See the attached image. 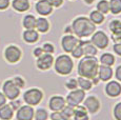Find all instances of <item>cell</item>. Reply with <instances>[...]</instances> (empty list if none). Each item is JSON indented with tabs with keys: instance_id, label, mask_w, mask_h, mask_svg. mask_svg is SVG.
I'll return each instance as SVG.
<instances>
[{
	"instance_id": "6da1fadb",
	"label": "cell",
	"mask_w": 121,
	"mask_h": 120,
	"mask_svg": "<svg viewBox=\"0 0 121 120\" xmlns=\"http://www.w3.org/2000/svg\"><path fill=\"white\" fill-rule=\"evenodd\" d=\"M98 59L95 56H84L78 63V74L79 76L88 78L92 80L98 75Z\"/></svg>"
},
{
	"instance_id": "7a4b0ae2",
	"label": "cell",
	"mask_w": 121,
	"mask_h": 120,
	"mask_svg": "<svg viewBox=\"0 0 121 120\" xmlns=\"http://www.w3.org/2000/svg\"><path fill=\"white\" fill-rule=\"evenodd\" d=\"M95 25L96 24L93 23L90 18L80 16L76 18L72 23V32L78 38H85V37L93 35V33L96 30Z\"/></svg>"
},
{
	"instance_id": "3957f363",
	"label": "cell",
	"mask_w": 121,
	"mask_h": 120,
	"mask_svg": "<svg viewBox=\"0 0 121 120\" xmlns=\"http://www.w3.org/2000/svg\"><path fill=\"white\" fill-rule=\"evenodd\" d=\"M54 69L59 75H69L73 72L74 61L69 55H60L54 60Z\"/></svg>"
},
{
	"instance_id": "277c9868",
	"label": "cell",
	"mask_w": 121,
	"mask_h": 120,
	"mask_svg": "<svg viewBox=\"0 0 121 120\" xmlns=\"http://www.w3.org/2000/svg\"><path fill=\"white\" fill-rule=\"evenodd\" d=\"M42 98L43 93L39 89H30L23 95V100L25 101V103H27L29 105H32V107L39 104L42 100Z\"/></svg>"
},
{
	"instance_id": "5b68a950",
	"label": "cell",
	"mask_w": 121,
	"mask_h": 120,
	"mask_svg": "<svg viewBox=\"0 0 121 120\" xmlns=\"http://www.w3.org/2000/svg\"><path fill=\"white\" fill-rule=\"evenodd\" d=\"M85 98V91L81 89H75L72 90L71 93L66 96V104L71 105L73 107H76L77 105H80L81 102Z\"/></svg>"
},
{
	"instance_id": "8992f818",
	"label": "cell",
	"mask_w": 121,
	"mask_h": 120,
	"mask_svg": "<svg viewBox=\"0 0 121 120\" xmlns=\"http://www.w3.org/2000/svg\"><path fill=\"white\" fill-rule=\"evenodd\" d=\"M2 90H3V94L5 95V97L10 100H15L20 95V89L14 83L13 80H6L3 83Z\"/></svg>"
},
{
	"instance_id": "52a82bcc",
	"label": "cell",
	"mask_w": 121,
	"mask_h": 120,
	"mask_svg": "<svg viewBox=\"0 0 121 120\" xmlns=\"http://www.w3.org/2000/svg\"><path fill=\"white\" fill-rule=\"evenodd\" d=\"M22 56L21 50L16 45H9L4 51V57H5L6 61L10 63H16L20 60Z\"/></svg>"
},
{
	"instance_id": "ba28073f",
	"label": "cell",
	"mask_w": 121,
	"mask_h": 120,
	"mask_svg": "<svg viewBox=\"0 0 121 120\" xmlns=\"http://www.w3.org/2000/svg\"><path fill=\"white\" fill-rule=\"evenodd\" d=\"M91 42L97 48L103 50V48L108 47V37L103 31H98L96 33H94V35L92 36Z\"/></svg>"
},
{
	"instance_id": "9c48e42d",
	"label": "cell",
	"mask_w": 121,
	"mask_h": 120,
	"mask_svg": "<svg viewBox=\"0 0 121 120\" xmlns=\"http://www.w3.org/2000/svg\"><path fill=\"white\" fill-rule=\"evenodd\" d=\"M78 43H79L78 37L76 35H73V34L64 35L61 39V47L63 48L64 52H66V53H71Z\"/></svg>"
},
{
	"instance_id": "30bf717a",
	"label": "cell",
	"mask_w": 121,
	"mask_h": 120,
	"mask_svg": "<svg viewBox=\"0 0 121 120\" xmlns=\"http://www.w3.org/2000/svg\"><path fill=\"white\" fill-rule=\"evenodd\" d=\"M53 63H54V57H53L52 54L43 53L42 55L37 57L36 65H37V68L41 71H46V70H48V69H51Z\"/></svg>"
},
{
	"instance_id": "8fae6325",
	"label": "cell",
	"mask_w": 121,
	"mask_h": 120,
	"mask_svg": "<svg viewBox=\"0 0 121 120\" xmlns=\"http://www.w3.org/2000/svg\"><path fill=\"white\" fill-rule=\"evenodd\" d=\"M34 114L35 111L33 110L32 105H23L17 110L16 118L18 120H32L34 118Z\"/></svg>"
},
{
	"instance_id": "7c38bea8",
	"label": "cell",
	"mask_w": 121,
	"mask_h": 120,
	"mask_svg": "<svg viewBox=\"0 0 121 120\" xmlns=\"http://www.w3.org/2000/svg\"><path fill=\"white\" fill-rule=\"evenodd\" d=\"M37 3L35 5L37 13L42 16L51 15L53 12V5L51 4L50 0H37Z\"/></svg>"
},
{
	"instance_id": "4fadbf2b",
	"label": "cell",
	"mask_w": 121,
	"mask_h": 120,
	"mask_svg": "<svg viewBox=\"0 0 121 120\" xmlns=\"http://www.w3.org/2000/svg\"><path fill=\"white\" fill-rule=\"evenodd\" d=\"M84 107L90 114H95L100 108V100L96 96H88L84 100Z\"/></svg>"
},
{
	"instance_id": "5bb4252c",
	"label": "cell",
	"mask_w": 121,
	"mask_h": 120,
	"mask_svg": "<svg viewBox=\"0 0 121 120\" xmlns=\"http://www.w3.org/2000/svg\"><path fill=\"white\" fill-rule=\"evenodd\" d=\"M65 104H66V101L62 96H53L50 99V101H48V107L53 112L61 111Z\"/></svg>"
},
{
	"instance_id": "9a60e30c",
	"label": "cell",
	"mask_w": 121,
	"mask_h": 120,
	"mask_svg": "<svg viewBox=\"0 0 121 120\" xmlns=\"http://www.w3.org/2000/svg\"><path fill=\"white\" fill-rule=\"evenodd\" d=\"M105 93L108 96L115 98L121 94V84L118 81H110L105 85Z\"/></svg>"
},
{
	"instance_id": "2e32d148",
	"label": "cell",
	"mask_w": 121,
	"mask_h": 120,
	"mask_svg": "<svg viewBox=\"0 0 121 120\" xmlns=\"http://www.w3.org/2000/svg\"><path fill=\"white\" fill-rule=\"evenodd\" d=\"M113 69L111 68V66L108 65H103V64H101V65H99L98 68V76H99V80H101V81H110L112 79V77H113Z\"/></svg>"
},
{
	"instance_id": "e0dca14e",
	"label": "cell",
	"mask_w": 121,
	"mask_h": 120,
	"mask_svg": "<svg viewBox=\"0 0 121 120\" xmlns=\"http://www.w3.org/2000/svg\"><path fill=\"white\" fill-rule=\"evenodd\" d=\"M23 40L27 43H35L39 40V33L35 29H29L25 30L22 34Z\"/></svg>"
},
{
	"instance_id": "ac0fdd59",
	"label": "cell",
	"mask_w": 121,
	"mask_h": 120,
	"mask_svg": "<svg viewBox=\"0 0 121 120\" xmlns=\"http://www.w3.org/2000/svg\"><path fill=\"white\" fill-rule=\"evenodd\" d=\"M79 43L81 44L82 47V50H83V56H96L97 52V47L93 44L92 42L90 41H79Z\"/></svg>"
},
{
	"instance_id": "d6986e66",
	"label": "cell",
	"mask_w": 121,
	"mask_h": 120,
	"mask_svg": "<svg viewBox=\"0 0 121 120\" xmlns=\"http://www.w3.org/2000/svg\"><path fill=\"white\" fill-rule=\"evenodd\" d=\"M12 6L15 11L22 13L29 11L30 8H31V4H30L29 0H13Z\"/></svg>"
},
{
	"instance_id": "ffe728a7",
	"label": "cell",
	"mask_w": 121,
	"mask_h": 120,
	"mask_svg": "<svg viewBox=\"0 0 121 120\" xmlns=\"http://www.w3.org/2000/svg\"><path fill=\"white\" fill-rule=\"evenodd\" d=\"M74 119L76 120H87L88 119V112L87 110L83 107L77 105L76 108L74 110V115H73Z\"/></svg>"
},
{
	"instance_id": "44dd1931",
	"label": "cell",
	"mask_w": 121,
	"mask_h": 120,
	"mask_svg": "<svg viewBox=\"0 0 121 120\" xmlns=\"http://www.w3.org/2000/svg\"><path fill=\"white\" fill-rule=\"evenodd\" d=\"M35 29H37V31L39 33H46L50 30V22L45 18L40 17L38 19H36V26H35Z\"/></svg>"
},
{
	"instance_id": "7402d4cb",
	"label": "cell",
	"mask_w": 121,
	"mask_h": 120,
	"mask_svg": "<svg viewBox=\"0 0 121 120\" xmlns=\"http://www.w3.org/2000/svg\"><path fill=\"white\" fill-rule=\"evenodd\" d=\"M14 114V110L13 107H11V104H3L2 107H0V118L4 119V120H8L11 119L13 117Z\"/></svg>"
},
{
	"instance_id": "603a6c76",
	"label": "cell",
	"mask_w": 121,
	"mask_h": 120,
	"mask_svg": "<svg viewBox=\"0 0 121 120\" xmlns=\"http://www.w3.org/2000/svg\"><path fill=\"white\" fill-rule=\"evenodd\" d=\"M100 63L103 64V65H108V66H112L115 64L116 62V59H115V56L111 53H104V54L101 55L99 59Z\"/></svg>"
},
{
	"instance_id": "cb8c5ba5",
	"label": "cell",
	"mask_w": 121,
	"mask_h": 120,
	"mask_svg": "<svg viewBox=\"0 0 121 120\" xmlns=\"http://www.w3.org/2000/svg\"><path fill=\"white\" fill-rule=\"evenodd\" d=\"M77 82H78V86L80 87L81 90H83V91H90V90H92V87H93L92 80L88 79V78L82 77V76H80V77L78 78Z\"/></svg>"
},
{
	"instance_id": "d4e9b609",
	"label": "cell",
	"mask_w": 121,
	"mask_h": 120,
	"mask_svg": "<svg viewBox=\"0 0 121 120\" xmlns=\"http://www.w3.org/2000/svg\"><path fill=\"white\" fill-rule=\"evenodd\" d=\"M23 27L25 30H29V29H35L36 26V18H35L34 15H26L24 18H23V21H22Z\"/></svg>"
},
{
	"instance_id": "484cf974",
	"label": "cell",
	"mask_w": 121,
	"mask_h": 120,
	"mask_svg": "<svg viewBox=\"0 0 121 120\" xmlns=\"http://www.w3.org/2000/svg\"><path fill=\"white\" fill-rule=\"evenodd\" d=\"M90 19L94 24H101L104 21V14L100 13L99 11H93L90 14Z\"/></svg>"
},
{
	"instance_id": "4316f807",
	"label": "cell",
	"mask_w": 121,
	"mask_h": 120,
	"mask_svg": "<svg viewBox=\"0 0 121 120\" xmlns=\"http://www.w3.org/2000/svg\"><path fill=\"white\" fill-rule=\"evenodd\" d=\"M110 12L114 15L121 13V0H110Z\"/></svg>"
},
{
	"instance_id": "83f0119b",
	"label": "cell",
	"mask_w": 121,
	"mask_h": 120,
	"mask_svg": "<svg viewBox=\"0 0 121 120\" xmlns=\"http://www.w3.org/2000/svg\"><path fill=\"white\" fill-rule=\"evenodd\" d=\"M97 11H99L102 14H108L110 12V3L108 0H100L97 3Z\"/></svg>"
},
{
	"instance_id": "f1b7e54d",
	"label": "cell",
	"mask_w": 121,
	"mask_h": 120,
	"mask_svg": "<svg viewBox=\"0 0 121 120\" xmlns=\"http://www.w3.org/2000/svg\"><path fill=\"white\" fill-rule=\"evenodd\" d=\"M60 112H61V114L63 115V117L65 120L69 119V118H72L74 115V107H71V105H69V104H65Z\"/></svg>"
},
{
	"instance_id": "f546056e",
	"label": "cell",
	"mask_w": 121,
	"mask_h": 120,
	"mask_svg": "<svg viewBox=\"0 0 121 120\" xmlns=\"http://www.w3.org/2000/svg\"><path fill=\"white\" fill-rule=\"evenodd\" d=\"M48 115L44 108H38L36 111V114H34V118H36L37 120H45L48 119Z\"/></svg>"
},
{
	"instance_id": "4dcf8cb0",
	"label": "cell",
	"mask_w": 121,
	"mask_h": 120,
	"mask_svg": "<svg viewBox=\"0 0 121 120\" xmlns=\"http://www.w3.org/2000/svg\"><path fill=\"white\" fill-rule=\"evenodd\" d=\"M110 30L112 33H118L121 32V21L118 19L113 20L110 23Z\"/></svg>"
},
{
	"instance_id": "1f68e13d",
	"label": "cell",
	"mask_w": 121,
	"mask_h": 120,
	"mask_svg": "<svg viewBox=\"0 0 121 120\" xmlns=\"http://www.w3.org/2000/svg\"><path fill=\"white\" fill-rule=\"evenodd\" d=\"M71 53H72V56H73L74 58H81V57L83 56V50H82V47H81L80 43H78Z\"/></svg>"
},
{
	"instance_id": "d6a6232c",
	"label": "cell",
	"mask_w": 121,
	"mask_h": 120,
	"mask_svg": "<svg viewBox=\"0 0 121 120\" xmlns=\"http://www.w3.org/2000/svg\"><path fill=\"white\" fill-rule=\"evenodd\" d=\"M65 86L69 90H71V91H72V90H75V89H77V87H78V82H77V80H76V79L71 78V79H69L66 81Z\"/></svg>"
},
{
	"instance_id": "836d02e7",
	"label": "cell",
	"mask_w": 121,
	"mask_h": 120,
	"mask_svg": "<svg viewBox=\"0 0 121 120\" xmlns=\"http://www.w3.org/2000/svg\"><path fill=\"white\" fill-rule=\"evenodd\" d=\"M114 117L117 120H121V102H118L114 107Z\"/></svg>"
},
{
	"instance_id": "e575fe53",
	"label": "cell",
	"mask_w": 121,
	"mask_h": 120,
	"mask_svg": "<svg viewBox=\"0 0 121 120\" xmlns=\"http://www.w3.org/2000/svg\"><path fill=\"white\" fill-rule=\"evenodd\" d=\"M42 50H43V52H44V53L53 54V53H54V51H55V47H54V45H53L52 43L46 42V43H44V44H43Z\"/></svg>"
},
{
	"instance_id": "d590c367",
	"label": "cell",
	"mask_w": 121,
	"mask_h": 120,
	"mask_svg": "<svg viewBox=\"0 0 121 120\" xmlns=\"http://www.w3.org/2000/svg\"><path fill=\"white\" fill-rule=\"evenodd\" d=\"M51 119L52 120H65L63 117V115L61 114V112L60 111H58V112H54L52 115H51Z\"/></svg>"
},
{
	"instance_id": "8d00e7d4",
	"label": "cell",
	"mask_w": 121,
	"mask_h": 120,
	"mask_svg": "<svg viewBox=\"0 0 121 120\" xmlns=\"http://www.w3.org/2000/svg\"><path fill=\"white\" fill-rule=\"evenodd\" d=\"M13 81H14V83H15L18 87H19V89H22V87H24V80H23L21 77H15L13 79Z\"/></svg>"
},
{
	"instance_id": "74e56055",
	"label": "cell",
	"mask_w": 121,
	"mask_h": 120,
	"mask_svg": "<svg viewBox=\"0 0 121 120\" xmlns=\"http://www.w3.org/2000/svg\"><path fill=\"white\" fill-rule=\"evenodd\" d=\"M113 50L118 56H121V41L120 42H116L113 47Z\"/></svg>"
},
{
	"instance_id": "f35d334b",
	"label": "cell",
	"mask_w": 121,
	"mask_h": 120,
	"mask_svg": "<svg viewBox=\"0 0 121 120\" xmlns=\"http://www.w3.org/2000/svg\"><path fill=\"white\" fill-rule=\"evenodd\" d=\"M10 5V0H0V11L6 10Z\"/></svg>"
},
{
	"instance_id": "ab89813d",
	"label": "cell",
	"mask_w": 121,
	"mask_h": 120,
	"mask_svg": "<svg viewBox=\"0 0 121 120\" xmlns=\"http://www.w3.org/2000/svg\"><path fill=\"white\" fill-rule=\"evenodd\" d=\"M112 40L114 42H120L121 41V32H118V33H113L112 35Z\"/></svg>"
},
{
	"instance_id": "60d3db41",
	"label": "cell",
	"mask_w": 121,
	"mask_h": 120,
	"mask_svg": "<svg viewBox=\"0 0 121 120\" xmlns=\"http://www.w3.org/2000/svg\"><path fill=\"white\" fill-rule=\"evenodd\" d=\"M50 2L53 5V8H59V6L62 5L63 0H50Z\"/></svg>"
},
{
	"instance_id": "b9f144b4",
	"label": "cell",
	"mask_w": 121,
	"mask_h": 120,
	"mask_svg": "<svg viewBox=\"0 0 121 120\" xmlns=\"http://www.w3.org/2000/svg\"><path fill=\"white\" fill-rule=\"evenodd\" d=\"M20 103H21V102H20L19 100H16V101H12V102H11V107H13V110H14V111H17L18 108L20 107Z\"/></svg>"
},
{
	"instance_id": "7bdbcfd3",
	"label": "cell",
	"mask_w": 121,
	"mask_h": 120,
	"mask_svg": "<svg viewBox=\"0 0 121 120\" xmlns=\"http://www.w3.org/2000/svg\"><path fill=\"white\" fill-rule=\"evenodd\" d=\"M115 76H116V79H117L118 81H121V65L117 66L116 72H115Z\"/></svg>"
},
{
	"instance_id": "ee69618b",
	"label": "cell",
	"mask_w": 121,
	"mask_h": 120,
	"mask_svg": "<svg viewBox=\"0 0 121 120\" xmlns=\"http://www.w3.org/2000/svg\"><path fill=\"white\" fill-rule=\"evenodd\" d=\"M43 50H42V47H37V48H35L34 50V56L35 57H39L40 55H42L43 54Z\"/></svg>"
},
{
	"instance_id": "f6af8a7d",
	"label": "cell",
	"mask_w": 121,
	"mask_h": 120,
	"mask_svg": "<svg viewBox=\"0 0 121 120\" xmlns=\"http://www.w3.org/2000/svg\"><path fill=\"white\" fill-rule=\"evenodd\" d=\"M6 103V97L4 94L0 93V107H2L3 104H5Z\"/></svg>"
},
{
	"instance_id": "bcb514c9",
	"label": "cell",
	"mask_w": 121,
	"mask_h": 120,
	"mask_svg": "<svg viewBox=\"0 0 121 120\" xmlns=\"http://www.w3.org/2000/svg\"><path fill=\"white\" fill-rule=\"evenodd\" d=\"M83 1H84L85 3H86V4H92L93 2L95 1V0H83Z\"/></svg>"
}]
</instances>
